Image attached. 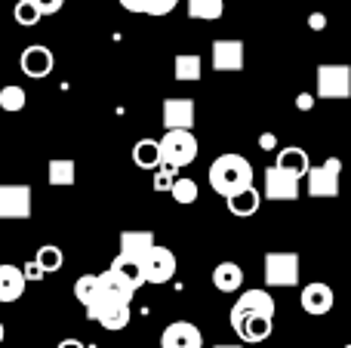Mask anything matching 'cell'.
Instances as JSON below:
<instances>
[{"mask_svg":"<svg viewBox=\"0 0 351 348\" xmlns=\"http://www.w3.org/2000/svg\"><path fill=\"white\" fill-rule=\"evenodd\" d=\"M188 16L200 22H216L225 12V0H188Z\"/></svg>","mask_w":351,"mask_h":348,"instance_id":"obj_26","label":"cell"},{"mask_svg":"<svg viewBox=\"0 0 351 348\" xmlns=\"http://www.w3.org/2000/svg\"><path fill=\"white\" fill-rule=\"evenodd\" d=\"M111 271H117V275L123 277V281H130L136 290L142 287V284H148L145 281V269H142V262H136V259H130V256H123V253H117L114 259H111V265H108Z\"/></svg>","mask_w":351,"mask_h":348,"instance_id":"obj_25","label":"cell"},{"mask_svg":"<svg viewBox=\"0 0 351 348\" xmlns=\"http://www.w3.org/2000/svg\"><path fill=\"white\" fill-rule=\"evenodd\" d=\"M127 12H148V0H121Z\"/></svg>","mask_w":351,"mask_h":348,"instance_id":"obj_36","label":"cell"},{"mask_svg":"<svg viewBox=\"0 0 351 348\" xmlns=\"http://www.w3.org/2000/svg\"><path fill=\"white\" fill-rule=\"evenodd\" d=\"M225 203H228V213L231 216H241V219H247V216H256L262 207V191L256 188V185H250V188L237 191V195L225 197Z\"/></svg>","mask_w":351,"mask_h":348,"instance_id":"obj_19","label":"cell"},{"mask_svg":"<svg viewBox=\"0 0 351 348\" xmlns=\"http://www.w3.org/2000/svg\"><path fill=\"white\" fill-rule=\"evenodd\" d=\"M77 179V164L71 158H53L47 164V182L53 188H71Z\"/></svg>","mask_w":351,"mask_h":348,"instance_id":"obj_22","label":"cell"},{"mask_svg":"<svg viewBox=\"0 0 351 348\" xmlns=\"http://www.w3.org/2000/svg\"><path fill=\"white\" fill-rule=\"evenodd\" d=\"M160 348H204V333L191 321H173L160 333Z\"/></svg>","mask_w":351,"mask_h":348,"instance_id":"obj_12","label":"cell"},{"mask_svg":"<svg viewBox=\"0 0 351 348\" xmlns=\"http://www.w3.org/2000/svg\"><path fill=\"white\" fill-rule=\"evenodd\" d=\"M346 348H351V343H348V345H346Z\"/></svg>","mask_w":351,"mask_h":348,"instance_id":"obj_43","label":"cell"},{"mask_svg":"<svg viewBox=\"0 0 351 348\" xmlns=\"http://www.w3.org/2000/svg\"><path fill=\"white\" fill-rule=\"evenodd\" d=\"M302 259L293 250H271L265 256V284L268 287H296Z\"/></svg>","mask_w":351,"mask_h":348,"instance_id":"obj_3","label":"cell"},{"mask_svg":"<svg viewBox=\"0 0 351 348\" xmlns=\"http://www.w3.org/2000/svg\"><path fill=\"white\" fill-rule=\"evenodd\" d=\"M56 348H86V345L80 343V339H62V343L56 345Z\"/></svg>","mask_w":351,"mask_h":348,"instance_id":"obj_40","label":"cell"},{"mask_svg":"<svg viewBox=\"0 0 351 348\" xmlns=\"http://www.w3.org/2000/svg\"><path fill=\"white\" fill-rule=\"evenodd\" d=\"M299 302H302V312L305 314H315V318H321V314H327L330 308H333L336 296H333V287L330 284H305L302 287V296H299Z\"/></svg>","mask_w":351,"mask_h":348,"instance_id":"obj_16","label":"cell"},{"mask_svg":"<svg viewBox=\"0 0 351 348\" xmlns=\"http://www.w3.org/2000/svg\"><path fill=\"white\" fill-rule=\"evenodd\" d=\"M274 164L280 166V170H287V173H293V176H308V170H311V160H308V151L305 148H299V145H287V148H280L278 151V160Z\"/></svg>","mask_w":351,"mask_h":348,"instance_id":"obj_20","label":"cell"},{"mask_svg":"<svg viewBox=\"0 0 351 348\" xmlns=\"http://www.w3.org/2000/svg\"><path fill=\"white\" fill-rule=\"evenodd\" d=\"M173 74L182 84H194V80L204 77V59L197 53H179L173 59Z\"/></svg>","mask_w":351,"mask_h":348,"instance_id":"obj_24","label":"cell"},{"mask_svg":"<svg viewBox=\"0 0 351 348\" xmlns=\"http://www.w3.org/2000/svg\"><path fill=\"white\" fill-rule=\"evenodd\" d=\"M176 179H179V166H173V164H167V160H164V164L154 170L152 185H154V191H173Z\"/></svg>","mask_w":351,"mask_h":348,"instance_id":"obj_32","label":"cell"},{"mask_svg":"<svg viewBox=\"0 0 351 348\" xmlns=\"http://www.w3.org/2000/svg\"><path fill=\"white\" fill-rule=\"evenodd\" d=\"M3 336H6V330H3V321H0V345H3Z\"/></svg>","mask_w":351,"mask_h":348,"instance_id":"obj_41","label":"cell"},{"mask_svg":"<svg viewBox=\"0 0 351 348\" xmlns=\"http://www.w3.org/2000/svg\"><path fill=\"white\" fill-rule=\"evenodd\" d=\"M74 296H77L80 306H90V302H96L99 296H102V275H84L77 277V284H74Z\"/></svg>","mask_w":351,"mask_h":348,"instance_id":"obj_27","label":"cell"},{"mask_svg":"<svg viewBox=\"0 0 351 348\" xmlns=\"http://www.w3.org/2000/svg\"><path fill=\"white\" fill-rule=\"evenodd\" d=\"M259 148H265V151H274V148H278V136H274V133H262L259 136Z\"/></svg>","mask_w":351,"mask_h":348,"instance_id":"obj_39","label":"cell"},{"mask_svg":"<svg viewBox=\"0 0 351 348\" xmlns=\"http://www.w3.org/2000/svg\"><path fill=\"white\" fill-rule=\"evenodd\" d=\"M37 6H40V12L43 16H56V12L65 6V0H34Z\"/></svg>","mask_w":351,"mask_h":348,"instance_id":"obj_35","label":"cell"},{"mask_svg":"<svg viewBox=\"0 0 351 348\" xmlns=\"http://www.w3.org/2000/svg\"><path fill=\"white\" fill-rule=\"evenodd\" d=\"M22 271H25V277H28V281H43V275H47V271H43V265L37 262V259H28V262L22 265Z\"/></svg>","mask_w":351,"mask_h":348,"instance_id":"obj_34","label":"cell"},{"mask_svg":"<svg viewBox=\"0 0 351 348\" xmlns=\"http://www.w3.org/2000/svg\"><path fill=\"white\" fill-rule=\"evenodd\" d=\"M31 185L19 182H6L0 185V219H28L31 210H34V201H31Z\"/></svg>","mask_w":351,"mask_h":348,"instance_id":"obj_7","label":"cell"},{"mask_svg":"<svg viewBox=\"0 0 351 348\" xmlns=\"http://www.w3.org/2000/svg\"><path fill=\"white\" fill-rule=\"evenodd\" d=\"M351 96V65L327 62L317 65V99H348Z\"/></svg>","mask_w":351,"mask_h":348,"instance_id":"obj_5","label":"cell"},{"mask_svg":"<svg viewBox=\"0 0 351 348\" xmlns=\"http://www.w3.org/2000/svg\"><path fill=\"white\" fill-rule=\"evenodd\" d=\"M231 330L241 336V343H265L274 330V318L268 314H228Z\"/></svg>","mask_w":351,"mask_h":348,"instance_id":"obj_10","label":"cell"},{"mask_svg":"<svg viewBox=\"0 0 351 348\" xmlns=\"http://www.w3.org/2000/svg\"><path fill=\"white\" fill-rule=\"evenodd\" d=\"M19 68H22L25 77L31 80H43L53 74L56 68V55L49 47H43V43H31V47L22 49V55H19Z\"/></svg>","mask_w":351,"mask_h":348,"instance_id":"obj_9","label":"cell"},{"mask_svg":"<svg viewBox=\"0 0 351 348\" xmlns=\"http://www.w3.org/2000/svg\"><path fill=\"white\" fill-rule=\"evenodd\" d=\"M213 68L216 71H243V40H234V37L213 40Z\"/></svg>","mask_w":351,"mask_h":348,"instance_id":"obj_13","label":"cell"},{"mask_svg":"<svg viewBox=\"0 0 351 348\" xmlns=\"http://www.w3.org/2000/svg\"><path fill=\"white\" fill-rule=\"evenodd\" d=\"M34 348H40V345H34Z\"/></svg>","mask_w":351,"mask_h":348,"instance_id":"obj_44","label":"cell"},{"mask_svg":"<svg viewBox=\"0 0 351 348\" xmlns=\"http://www.w3.org/2000/svg\"><path fill=\"white\" fill-rule=\"evenodd\" d=\"M142 269H145V281L148 284H170L176 277V269H179V262H176V253L167 250V247L154 244V250L148 253L145 259H142Z\"/></svg>","mask_w":351,"mask_h":348,"instance_id":"obj_8","label":"cell"},{"mask_svg":"<svg viewBox=\"0 0 351 348\" xmlns=\"http://www.w3.org/2000/svg\"><path fill=\"white\" fill-rule=\"evenodd\" d=\"M216 348H241V345H216Z\"/></svg>","mask_w":351,"mask_h":348,"instance_id":"obj_42","label":"cell"},{"mask_svg":"<svg viewBox=\"0 0 351 348\" xmlns=\"http://www.w3.org/2000/svg\"><path fill=\"white\" fill-rule=\"evenodd\" d=\"M160 114H164V127L167 129H191L197 111H194V99L176 96V99H167L164 108H160Z\"/></svg>","mask_w":351,"mask_h":348,"instance_id":"obj_15","label":"cell"},{"mask_svg":"<svg viewBox=\"0 0 351 348\" xmlns=\"http://www.w3.org/2000/svg\"><path fill=\"white\" fill-rule=\"evenodd\" d=\"M308 28L311 31H324V28H327V16H324V12H311V16H308Z\"/></svg>","mask_w":351,"mask_h":348,"instance_id":"obj_37","label":"cell"},{"mask_svg":"<svg viewBox=\"0 0 351 348\" xmlns=\"http://www.w3.org/2000/svg\"><path fill=\"white\" fill-rule=\"evenodd\" d=\"M274 312H278V302L271 299V293L268 290H243L241 299L231 306V314H268V318H274Z\"/></svg>","mask_w":351,"mask_h":348,"instance_id":"obj_17","label":"cell"},{"mask_svg":"<svg viewBox=\"0 0 351 348\" xmlns=\"http://www.w3.org/2000/svg\"><path fill=\"white\" fill-rule=\"evenodd\" d=\"M12 18H16L22 28H34V25L43 18V12H40V6H37L34 0H19L16 10H12Z\"/></svg>","mask_w":351,"mask_h":348,"instance_id":"obj_30","label":"cell"},{"mask_svg":"<svg viewBox=\"0 0 351 348\" xmlns=\"http://www.w3.org/2000/svg\"><path fill=\"white\" fill-rule=\"evenodd\" d=\"M25 287H28V277H25V271L19 265H10V262L0 265V302L22 299Z\"/></svg>","mask_w":351,"mask_h":348,"instance_id":"obj_18","label":"cell"},{"mask_svg":"<svg viewBox=\"0 0 351 348\" xmlns=\"http://www.w3.org/2000/svg\"><path fill=\"white\" fill-rule=\"evenodd\" d=\"M173 201L176 203H182V207H188V203H194L197 201V195H200V188H197V182H194L191 176H179L176 179V185H173Z\"/></svg>","mask_w":351,"mask_h":348,"instance_id":"obj_29","label":"cell"},{"mask_svg":"<svg viewBox=\"0 0 351 348\" xmlns=\"http://www.w3.org/2000/svg\"><path fill=\"white\" fill-rule=\"evenodd\" d=\"M160 151H164V160L173 166H188L197 160L200 154V145L194 139L191 129H167L164 139H160Z\"/></svg>","mask_w":351,"mask_h":348,"instance_id":"obj_4","label":"cell"},{"mask_svg":"<svg viewBox=\"0 0 351 348\" xmlns=\"http://www.w3.org/2000/svg\"><path fill=\"white\" fill-rule=\"evenodd\" d=\"M176 3H179V0H148L145 16H170V12L176 10Z\"/></svg>","mask_w":351,"mask_h":348,"instance_id":"obj_33","label":"cell"},{"mask_svg":"<svg viewBox=\"0 0 351 348\" xmlns=\"http://www.w3.org/2000/svg\"><path fill=\"white\" fill-rule=\"evenodd\" d=\"M265 197L268 201H296L299 197V176L280 170L278 164H271L265 170Z\"/></svg>","mask_w":351,"mask_h":348,"instance_id":"obj_11","label":"cell"},{"mask_svg":"<svg viewBox=\"0 0 351 348\" xmlns=\"http://www.w3.org/2000/svg\"><path fill=\"white\" fill-rule=\"evenodd\" d=\"M243 269L237 262H219L216 269H213V287L219 290V293H237L243 284Z\"/></svg>","mask_w":351,"mask_h":348,"instance_id":"obj_21","label":"cell"},{"mask_svg":"<svg viewBox=\"0 0 351 348\" xmlns=\"http://www.w3.org/2000/svg\"><path fill=\"white\" fill-rule=\"evenodd\" d=\"M210 185L216 195L222 197H231L237 191L250 188L253 185V164H250L243 154H219L216 160L210 164Z\"/></svg>","mask_w":351,"mask_h":348,"instance_id":"obj_1","label":"cell"},{"mask_svg":"<svg viewBox=\"0 0 351 348\" xmlns=\"http://www.w3.org/2000/svg\"><path fill=\"white\" fill-rule=\"evenodd\" d=\"M86 312V318L90 321H96V324H102L105 330H123V327L130 324V302L127 299H117V296H108V293H102L96 302H90V306L84 308Z\"/></svg>","mask_w":351,"mask_h":348,"instance_id":"obj_2","label":"cell"},{"mask_svg":"<svg viewBox=\"0 0 351 348\" xmlns=\"http://www.w3.org/2000/svg\"><path fill=\"white\" fill-rule=\"evenodd\" d=\"M25 102H28V96H25V90L19 84H6L0 86V108L10 111V114H16V111L25 108Z\"/></svg>","mask_w":351,"mask_h":348,"instance_id":"obj_28","label":"cell"},{"mask_svg":"<svg viewBox=\"0 0 351 348\" xmlns=\"http://www.w3.org/2000/svg\"><path fill=\"white\" fill-rule=\"evenodd\" d=\"M305 179H308V195H311V197H324V201H330V197L339 195L342 160H339V158H327L324 164L311 166Z\"/></svg>","mask_w":351,"mask_h":348,"instance_id":"obj_6","label":"cell"},{"mask_svg":"<svg viewBox=\"0 0 351 348\" xmlns=\"http://www.w3.org/2000/svg\"><path fill=\"white\" fill-rule=\"evenodd\" d=\"M133 164L139 170H158L164 164V151H160V139H139L133 145Z\"/></svg>","mask_w":351,"mask_h":348,"instance_id":"obj_23","label":"cell"},{"mask_svg":"<svg viewBox=\"0 0 351 348\" xmlns=\"http://www.w3.org/2000/svg\"><path fill=\"white\" fill-rule=\"evenodd\" d=\"M296 108L299 111H311V108H315V96H311V92H299V96H296Z\"/></svg>","mask_w":351,"mask_h":348,"instance_id":"obj_38","label":"cell"},{"mask_svg":"<svg viewBox=\"0 0 351 348\" xmlns=\"http://www.w3.org/2000/svg\"><path fill=\"white\" fill-rule=\"evenodd\" d=\"M34 259L43 265V271H47V275H53V271H59L62 265H65V256H62V250L56 244H43L40 250L34 253Z\"/></svg>","mask_w":351,"mask_h":348,"instance_id":"obj_31","label":"cell"},{"mask_svg":"<svg viewBox=\"0 0 351 348\" xmlns=\"http://www.w3.org/2000/svg\"><path fill=\"white\" fill-rule=\"evenodd\" d=\"M154 244H158L154 232H148V228H127V232H121V238H117V253L142 262V259L154 250Z\"/></svg>","mask_w":351,"mask_h":348,"instance_id":"obj_14","label":"cell"}]
</instances>
